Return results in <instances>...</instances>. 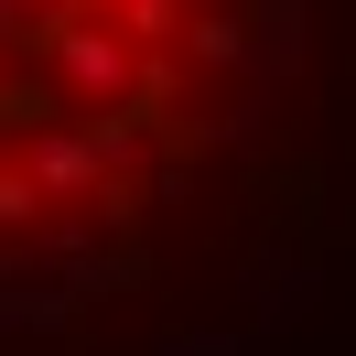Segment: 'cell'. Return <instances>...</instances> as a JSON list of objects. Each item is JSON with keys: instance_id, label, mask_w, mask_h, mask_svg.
<instances>
[{"instance_id": "cell-7", "label": "cell", "mask_w": 356, "mask_h": 356, "mask_svg": "<svg viewBox=\"0 0 356 356\" xmlns=\"http://www.w3.org/2000/svg\"><path fill=\"white\" fill-rule=\"evenodd\" d=\"M184 44H195L205 65H238V22H195V33H184Z\"/></svg>"}, {"instance_id": "cell-2", "label": "cell", "mask_w": 356, "mask_h": 356, "mask_svg": "<svg viewBox=\"0 0 356 356\" xmlns=\"http://www.w3.org/2000/svg\"><path fill=\"white\" fill-rule=\"evenodd\" d=\"M22 173L44 184V195H108V140H97V119H54V130L22 140Z\"/></svg>"}, {"instance_id": "cell-3", "label": "cell", "mask_w": 356, "mask_h": 356, "mask_svg": "<svg viewBox=\"0 0 356 356\" xmlns=\"http://www.w3.org/2000/svg\"><path fill=\"white\" fill-rule=\"evenodd\" d=\"M119 33H130V44H173V33H184V0H119Z\"/></svg>"}, {"instance_id": "cell-4", "label": "cell", "mask_w": 356, "mask_h": 356, "mask_svg": "<svg viewBox=\"0 0 356 356\" xmlns=\"http://www.w3.org/2000/svg\"><path fill=\"white\" fill-rule=\"evenodd\" d=\"M0 130H22V140H33V130H54V97H44V87H22L11 65H0Z\"/></svg>"}, {"instance_id": "cell-8", "label": "cell", "mask_w": 356, "mask_h": 356, "mask_svg": "<svg viewBox=\"0 0 356 356\" xmlns=\"http://www.w3.org/2000/svg\"><path fill=\"white\" fill-rule=\"evenodd\" d=\"M54 22H119V0H44Z\"/></svg>"}, {"instance_id": "cell-6", "label": "cell", "mask_w": 356, "mask_h": 356, "mask_svg": "<svg viewBox=\"0 0 356 356\" xmlns=\"http://www.w3.org/2000/svg\"><path fill=\"white\" fill-rule=\"evenodd\" d=\"M44 205H54V195H44V184L22 173V162H0V238H11V227H33Z\"/></svg>"}, {"instance_id": "cell-1", "label": "cell", "mask_w": 356, "mask_h": 356, "mask_svg": "<svg viewBox=\"0 0 356 356\" xmlns=\"http://www.w3.org/2000/svg\"><path fill=\"white\" fill-rule=\"evenodd\" d=\"M44 65H54V87H65L87 119H108L119 97H140L152 54H140L119 22H54V33H44Z\"/></svg>"}, {"instance_id": "cell-5", "label": "cell", "mask_w": 356, "mask_h": 356, "mask_svg": "<svg viewBox=\"0 0 356 356\" xmlns=\"http://www.w3.org/2000/svg\"><path fill=\"white\" fill-rule=\"evenodd\" d=\"M44 33H54L44 0H0V54H44Z\"/></svg>"}]
</instances>
